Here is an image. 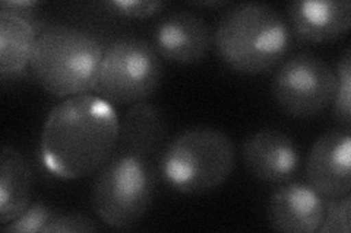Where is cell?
<instances>
[{"label": "cell", "instance_id": "ac0fdd59", "mask_svg": "<svg viewBox=\"0 0 351 233\" xmlns=\"http://www.w3.org/2000/svg\"><path fill=\"white\" fill-rule=\"evenodd\" d=\"M351 200L350 194L339 198H329L325 203V217L321 233H350Z\"/></svg>", "mask_w": 351, "mask_h": 233}, {"label": "cell", "instance_id": "e0dca14e", "mask_svg": "<svg viewBox=\"0 0 351 233\" xmlns=\"http://www.w3.org/2000/svg\"><path fill=\"white\" fill-rule=\"evenodd\" d=\"M56 216L54 210L44 203L29 204L16 219L2 226L6 233H25V232H44L51 219Z\"/></svg>", "mask_w": 351, "mask_h": 233}, {"label": "cell", "instance_id": "52a82bcc", "mask_svg": "<svg viewBox=\"0 0 351 233\" xmlns=\"http://www.w3.org/2000/svg\"><path fill=\"white\" fill-rule=\"evenodd\" d=\"M337 76L324 59L300 53L284 61L272 82L280 108L295 118H312L332 102Z\"/></svg>", "mask_w": 351, "mask_h": 233}, {"label": "cell", "instance_id": "9a60e30c", "mask_svg": "<svg viewBox=\"0 0 351 233\" xmlns=\"http://www.w3.org/2000/svg\"><path fill=\"white\" fill-rule=\"evenodd\" d=\"M36 34L28 18L0 10V73L3 77L15 76L29 64Z\"/></svg>", "mask_w": 351, "mask_h": 233}, {"label": "cell", "instance_id": "7402d4cb", "mask_svg": "<svg viewBox=\"0 0 351 233\" xmlns=\"http://www.w3.org/2000/svg\"><path fill=\"white\" fill-rule=\"evenodd\" d=\"M197 5H204V6H223L226 2H199Z\"/></svg>", "mask_w": 351, "mask_h": 233}, {"label": "cell", "instance_id": "ba28073f", "mask_svg": "<svg viewBox=\"0 0 351 233\" xmlns=\"http://www.w3.org/2000/svg\"><path fill=\"white\" fill-rule=\"evenodd\" d=\"M351 136L331 131L317 139L307 154L304 174L307 184L325 200L348 195L351 191Z\"/></svg>", "mask_w": 351, "mask_h": 233}, {"label": "cell", "instance_id": "44dd1931", "mask_svg": "<svg viewBox=\"0 0 351 233\" xmlns=\"http://www.w3.org/2000/svg\"><path fill=\"white\" fill-rule=\"evenodd\" d=\"M38 6V2H29V0H22V2H2L0 3V9L9 10L16 15H21L24 18H28V15L32 14V10Z\"/></svg>", "mask_w": 351, "mask_h": 233}, {"label": "cell", "instance_id": "277c9868", "mask_svg": "<svg viewBox=\"0 0 351 233\" xmlns=\"http://www.w3.org/2000/svg\"><path fill=\"white\" fill-rule=\"evenodd\" d=\"M103 53L100 42L90 32L53 25L37 36L29 68L44 91L71 98L94 90Z\"/></svg>", "mask_w": 351, "mask_h": 233}, {"label": "cell", "instance_id": "9c48e42d", "mask_svg": "<svg viewBox=\"0 0 351 233\" xmlns=\"http://www.w3.org/2000/svg\"><path fill=\"white\" fill-rule=\"evenodd\" d=\"M246 169L256 180L268 184L289 181L300 165V150L285 133L265 128L249 136L243 149Z\"/></svg>", "mask_w": 351, "mask_h": 233}, {"label": "cell", "instance_id": "8992f818", "mask_svg": "<svg viewBox=\"0 0 351 233\" xmlns=\"http://www.w3.org/2000/svg\"><path fill=\"white\" fill-rule=\"evenodd\" d=\"M161 76V57L149 41L120 38L103 53L94 91L110 104H136L157 91Z\"/></svg>", "mask_w": 351, "mask_h": 233}, {"label": "cell", "instance_id": "8fae6325", "mask_svg": "<svg viewBox=\"0 0 351 233\" xmlns=\"http://www.w3.org/2000/svg\"><path fill=\"white\" fill-rule=\"evenodd\" d=\"M326 200L303 182H287L276 190L268 203V223L277 232H319Z\"/></svg>", "mask_w": 351, "mask_h": 233}, {"label": "cell", "instance_id": "30bf717a", "mask_svg": "<svg viewBox=\"0 0 351 233\" xmlns=\"http://www.w3.org/2000/svg\"><path fill=\"white\" fill-rule=\"evenodd\" d=\"M211 42V29L205 19L191 10H176L166 15L154 32V47L160 57L174 63L201 61Z\"/></svg>", "mask_w": 351, "mask_h": 233}, {"label": "cell", "instance_id": "ffe728a7", "mask_svg": "<svg viewBox=\"0 0 351 233\" xmlns=\"http://www.w3.org/2000/svg\"><path fill=\"white\" fill-rule=\"evenodd\" d=\"M98 226L84 215H56L44 229V233L50 232H97Z\"/></svg>", "mask_w": 351, "mask_h": 233}, {"label": "cell", "instance_id": "d6986e66", "mask_svg": "<svg viewBox=\"0 0 351 233\" xmlns=\"http://www.w3.org/2000/svg\"><path fill=\"white\" fill-rule=\"evenodd\" d=\"M106 6L126 16L148 18L162 9L164 2H157V0H113V2L106 3Z\"/></svg>", "mask_w": 351, "mask_h": 233}, {"label": "cell", "instance_id": "2e32d148", "mask_svg": "<svg viewBox=\"0 0 351 233\" xmlns=\"http://www.w3.org/2000/svg\"><path fill=\"white\" fill-rule=\"evenodd\" d=\"M337 86L334 94V115L339 124L350 127L351 123V51L347 49L337 64Z\"/></svg>", "mask_w": 351, "mask_h": 233}, {"label": "cell", "instance_id": "4fadbf2b", "mask_svg": "<svg viewBox=\"0 0 351 233\" xmlns=\"http://www.w3.org/2000/svg\"><path fill=\"white\" fill-rule=\"evenodd\" d=\"M167 136L162 111L154 104L141 101L132 105L119 123L117 153H129L148 159L158 152Z\"/></svg>", "mask_w": 351, "mask_h": 233}, {"label": "cell", "instance_id": "5bb4252c", "mask_svg": "<svg viewBox=\"0 0 351 233\" xmlns=\"http://www.w3.org/2000/svg\"><path fill=\"white\" fill-rule=\"evenodd\" d=\"M31 171L22 153L3 146L0 154V223L16 219L29 206Z\"/></svg>", "mask_w": 351, "mask_h": 233}, {"label": "cell", "instance_id": "7a4b0ae2", "mask_svg": "<svg viewBox=\"0 0 351 233\" xmlns=\"http://www.w3.org/2000/svg\"><path fill=\"white\" fill-rule=\"evenodd\" d=\"M215 50L230 69L259 74L277 66L290 46L284 16L265 3H240L219 20L213 36Z\"/></svg>", "mask_w": 351, "mask_h": 233}, {"label": "cell", "instance_id": "5b68a950", "mask_svg": "<svg viewBox=\"0 0 351 233\" xmlns=\"http://www.w3.org/2000/svg\"><path fill=\"white\" fill-rule=\"evenodd\" d=\"M154 187L156 178L148 159L117 153L101 166L93 184V207L107 226L129 229L148 212Z\"/></svg>", "mask_w": 351, "mask_h": 233}, {"label": "cell", "instance_id": "7c38bea8", "mask_svg": "<svg viewBox=\"0 0 351 233\" xmlns=\"http://www.w3.org/2000/svg\"><path fill=\"white\" fill-rule=\"evenodd\" d=\"M290 24L299 38L325 44L344 37L351 25L348 0H299L287 5Z\"/></svg>", "mask_w": 351, "mask_h": 233}, {"label": "cell", "instance_id": "6da1fadb", "mask_svg": "<svg viewBox=\"0 0 351 233\" xmlns=\"http://www.w3.org/2000/svg\"><path fill=\"white\" fill-rule=\"evenodd\" d=\"M120 120L97 95H75L54 107L41 135L46 168L64 180L82 178L110 159L119 141Z\"/></svg>", "mask_w": 351, "mask_h": 233}, {"label": "cell", "instance_id": "3957f363", "mask_svg": "<svg viewBox=\"0 0 351 233\" xmlns=\"http://www.w3.org/2000/svg\"><path fill=\"white\" fill-rule=\"evenodd\" d=\"M236 166V146L224 131L197 126L176 136L160 156V172L173 190L196 195L224 184Z\"/></svg>", "mask_w": 351, "mask_h": 233}]
</instances>
